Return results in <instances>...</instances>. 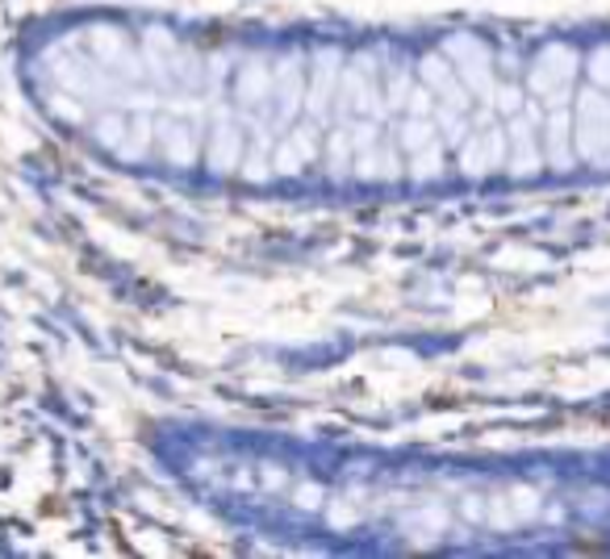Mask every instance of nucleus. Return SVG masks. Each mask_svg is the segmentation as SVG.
<instances>
[{
	"label": "nucleus",
	"mask_w": 610,
	"mask_h": 559,
	"mask_svg": "<svg viewBox=\"0 0 610 559\" xmlns=\"http://www.w3.org/2000/svg\"><path fill=\"white\" fill-rule=\"evenodd\" d=\"M572 150L586 164H610V101L593 84L572 96Z\"/></svg>",
	"instance_id": "nucleus-1"
},
{
	"label": "nucleus",
	"mask_w": 610,
	"mask_h": 559,
	"mask_svg": "<svg viewBox=\"0 0 610 559\" xmlns=\"http://www.w3.org/2000/svg\"><path fill=\"white\" fill-rule=\"evenodd\" d=\"M422 84L439 96V105H452V109L469 113V88L460 84L456 67H452V59L448 55H427L422 59Z\"/></svg>",
	"instance_id": "nucleus-9"
},
{
	"label": "nucleus",
	"mask_w": 610,
	"mask_h": 559,
	"mask_svg": "<svg viewBox=\"0 0 610 559\" xmlns=\"http://www.w3.org/2000/svg\"><path fill=\"white\" fill-rule=\"evenodd\" d=\"M339 72H344V63H339L335 51H323V55L314 59V80L305 88V109H309L314 122H326L330 101H335V88H339Z\"/></svg>",
	"instance_id": "nucleus-10"
},
{
	"label": "nucleus",
	"mask_w": 610,
	"mask_h": 559,
	"mask_svg": "<svg viewBox=\"0 0 610 559\" xmlns=\"http://www.w3.org/2000/svg\"><path fill=\"white\" fill-rule=\"evenodd\" d=\"M586 67H590V84H593V88H602V93H607V88H610V46H598V51H590Z\"/></svg>",
	"instance_id": "nucleus-20"
},
{
	"label": "nucleus",
	"mask_w": 610,
	"mask_h": 559,
	"mask_svg": "<svg viewBox=\"0 0 610 559\" xmlns=\"http://www.w3.org/2000/svg\"><path fill=\"white\" fill-rule=\"evenodd\" d=\"M435 122H439V130L448 134L443 143H452V147H460L464 143V134H469V122H464V113L452 109V105H439L435 109Z\"/></svg>",
	"instance_id": "nucleus-18"
},
{
	"label": "nucleus",
	"mask_w": 610,
	"mask_h": 559,
	"mask_svg": "<svg viewBox=\"0 0 610 559\" xmlns=\"http://www.w3.org/2000/svg\"><path fill=\"white\" fill-rule=\"evenodd\" d=\"M318 502H323V488H318V485H302V488H297V505H302V509H318Z\"/></svg>",
	"instance_id": "nucleus-23"
},
{
	"label": "nucleus",
	"mask_w": 610,
	"mask_h": 559,
	"mask_svg": "<svg viewBox=\"0 0 610 559\" xmlns=\"http://www.w3.org/2000/svg\"><path fill=\"white\" fill-rule=\"evenodd\" d=\"M523 105H527V101H523V93H518L515 84H497V88H494V101H490V109L506 113V117H511V113H518Z\"/></svg>",
	"instance_id": "nucleus-21"
},
{
	"label": "nucleus",
	"mask_w": 610,
	"mask_h": 559,
	"mask_svg": "<svg viewBox=\"0 0 610 559\" xmlns=\"http://www.w3.org/2000/svg\"><path fill=\"white\" fill-rule=\"evenodd\" d=\"M267 93H272V72H267L264 63H248L243 72H239V101L255 109V105H264Z\"/></svg>",
	"instance_id": "nucleus-14"
},
{
	"label": "nucleus",
	"mask_w": 610,
	"mask_h": 559,
	"mask_svg": "<svg viewBox=\"0 0 610 559\" xmlns=\"http://www.w3.org/2000/svg\"><path fill=\"white\" fill-rule=\"evenodd\" d=\"M506 164V130L485 126L481 134H464L460 143V171L464 176H490Z\"/></svg>",
	"instance_id": "nucleus-5"
},
{
	"label": "nucleus",
	"mask_w": 610,
	"mask_h": 559,
	"mask_svg": "<svg viewBox=\"0 0 610 559\" xmlns=\"http://www.w3.org/2000/svg\"><path fill=\"white\" fill-rule=\"evenodd\" d=\"M272 93H276V130H288L293 126V117H297V109H302V96H305V80L302 72H297V63L288 59L281 72L272 75Z\"/></svg>",
	"instance_id": "nucleus-11"
},
{
	"label": "nucleus",
	"mask_w": 610,
	"mask_h": 559,
	"mask_svg": "<svg viewBox=\"0 0 610 559\" xmlns=\"http://www.w3.org/2000/svg\"><path fill=\"white\" fill-rule=\"evenodd\" d=\"M239 155H243V134L230 122V113L222 109L213 122V143H210V168L213 171H234L239 168Z\"/></svg>",
	"instance_id": "nucleus-12"
},
{
	"label": "nucleus",
	"mask_w": 610,
	"mask_h": 559,
	"mask_svg": "<svg viewBox=\"0 0 610 559\" xmlns=\"http://www.w3.org/2000/svg\"><path fill=\"white\" fill-rule=\"evenodd\" d=\"M414 88V75L410 72H393L389 75V93H385V109H406V96Z\"/></svg>",
	"instance_id": "nucleus-19"
},
{
	"label": "nucleus",
	"mask_w": 610,
	"mask_h": 559,
	"mask_svg": "<svg viewBox=\"0 0 610 559\" xmlns=\"http://www.w3.org/2000/svg\"><path fill=\"white\" fill-rule=\"evenodd\" d=\"M398 143H401V150H410V155L422 147H431V143H439L431 117H406L398 126Z\"/></svg>",
	"instance_id": "nucleus-16"
},
{
	"label": "nucleus",
	"mask_w": 610,
	"mask_h": 559,
	"mask_svg": "<svg viewBox=\"0 0 610 559\" xmlns=\"http://www.w3.org/2000/svg\"><path fill=\"white\" fill-rule=\"evenodd\" d=\"M339 101H344V113H360V117H372V122L385 117V93L372 84V75L360 72V67L339 72Z\"/></svg>",
	"instance_id": "nucleus-6"
},
{
	"label": "nucleus",
	"mask_w": 610,
	"mask_h": 559,
	"mask_svg": "<svg viewBox=\"0 0 610 559\" xmlns=\"http://www.w3.org/2000/svg\"><path fill=\"white\" fill-rule=\"evenodd\" d=\"M431 101H435V93L422 84V88H410V96H406V113L410 117H427L431 113Z\"/></svg>",
	"instance_id": "nucleus-22"
},
{
	"label": "nucleus",
	"mask_w": 610,
	"mask_h": 559,
	"mask_svg": "<svg viewBox=\"0 0 610 559\" xmlns=\"http://www.w3.org/2000/svg\"><path fill=\"white\" fill-rule=\"evenodd\" d=\"M577 67H581V59L572 46L565 42H553L544 55L535 59L532 67V93L544 101V109H556V105H569L572 96V80H577Z\"/></svg>",
	"instance_id": "nucleus-2"
},
{
	"label": "nucleus",
	"mask_w": 610,
	"mask_h": 559,
	"mask_svg": "<svg viewBox=\"0 0 610 559\" xmlns=\"http://www.w3.org/2000/svg\"><path fill=\"white\" fill-rule=\"evenodd\" d=\"M439 168H443V143H431V147H422L410 155V176H414V180H435Z\"/></svg>",
	"instance_id": "nucleus-17"
},
{
	"label": "nucleus",
	"mask_w": 610,
	"mask_h": 559,
	"mask_svg": "<svg viewBox=\"0 0 610 559\" xmlns=\"http://www.w3.org/2000/svg\"><path fill=\"white\" fill-rule=\"evenodd\" d=\"M544 164H553L556 171H565V168H572V159H577V150H572V113H569V105H556V109H548L544 113Z\"/></svg>",
	"instance_id": "nucleus-7"
},
{
	"label": "nucleus",
	"mask_w": 610,
	"mask_h": 559,
	"mask_svg": "<svg viewBox=\"0 0 610 559\" xmlns=\"http://www.w3.org/2000/svg\"><path fill=\"white\" fill-rule=\"evenodd\" d=\"M544 117L535 109H518L511 113V122H506V171L511 176H535V171L544 168V147H539V126Z\"/></svg>",
	"instance_id": "nucleus-4"
},
{
	"label": "nucleus",
	"mask_w": 610,
	"mask_h": 559,
	"mask_svg": "<svg viewBox=\"0 0 610 559\" xmlns=\"http://www.w3.org/2000/svg\"><path fill=\"white\" fill-rule=\"evenodd\" d=\"M443 55L452 59V67H456L460 84L469 88V96H481V105H490L494 101V67H490V51L481 46L477 38L460 34V38H448L443 42Z\"/></svg>",
	"instance_id": "nucleus-3"
},
{
	"label": "nucleus",
	"mask_w": 610,
	"mask_h": 559,
	"mask_svg": "<svg viewBox=\"0 0 610 559\" xmlns=\"http://www.w3.org/2000/svg\"><path fill=\"white\" fill-rule=\"evenodd\" d=\"M356 164V150H351V130L339 126V130L326 138V171L335 176V180H344L347 171Z\"/></svg>",
	"instance_id": "nucleus-15"
},
{
	"label": "nucleus",
	"mask_w": 610,
	"mask_h": 559,
	"mask_svg": "<svg viewBox=\"0 0 610 559\" xmlns=\"http://www.w3.org/2000/svg\"><path fill=\"white\" fill-rule=\"evenodd\" d=\"M318 159V130L314 126H293L281 138V147L272 150V171L276 176H297Z\"/></svg>",
	"instance_id": "nucleus-8"
},
{
	"label": "nucleus",
	"mask_w": 610,
	"mask_h": 559,
	"mask_svg": "<svg viewBox=\"0 0 610 559\" xmlns=\"http://www.w3.org/2000/svg\"><path fill=\"white\" fill-rule=\"evenodd\" d=\"M155 143H164V159L172 168H189L197 159V134L185 122H164V126L155 122Z\"/></svg>",
	"instance_id": "nucleus-13"
}]
</instances>
